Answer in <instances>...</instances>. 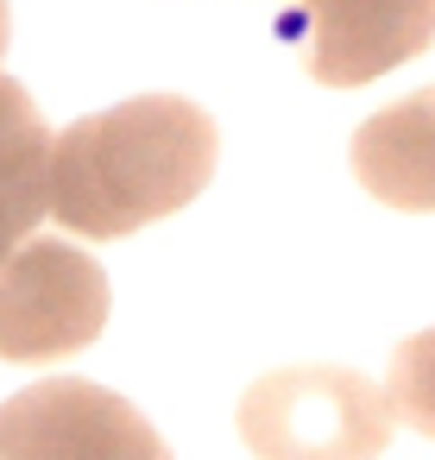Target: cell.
<instances>
[{"instance_id": "cell-1", "label": "cell", "mask_w": 435, "mask_h": 460, "mask_svg": "<svg viewBox=\"0 0 435 460\" xmlns=\"http://www.w3.org/2000/svg\"><path fill=\"white\" fill-rule=\"evenodd\" d=\"M221 158V127L183 95H133L120 108L83 114L51 139L45 215L83 240L139 234L190 208Z\"/></svg>"}, {"instance_id": "cell-2", "label": "cell", "mask_w": 435, "mask_h": 460, "mask_svg": "<svg viewBox=\"0 0 435 460\" xmlns=\"http://www.w3.org/2000/svg\"><path fill=\"white\" fill-rule=\"evenodd\" d=\"M240 441L253 460H378L391 403L353 366H284L246 385Z\"/></svg>"}, {"instance_id": "cell-3", "label": "cell", "mask_w": 435, "mask_h": 460, "mask_svg": "<svg viewBox=\"0 0 435 460\" xmlns=\"http://www.w3.org/2000/svg\"><path fill=\"white\" fill-rule=\"evenodd\" d=\"M108 328V271L70 246L32 234L0 265V359L45 366L83 353Z\"/></svg>"}, {"instance_id": "cell-4", "label": "cell", "mask_w": 435, "mask_h": 460, "mask_svg": "<svg viewBox=\"0 0 435 460\" xmlns=\"http://www.w3.org/2000/svg\"><path fill=\"white\" fill-rule=\"evenodd\" d=\"M0 460H171V447L120 391L39 378L0 403Z\"/></svg>"}, {"instance_id": "cell-5", "label": "cell", "mask_w": 435, "mask_h": 460, "mask_svg": "<svg viewBox=\"0 0 435 460\" xmlns=\"http://www.w3.org/2000/svg\"><path fill=\"white\" fill-rule=\"evenodd\" d=\"M303 70L328 89H360L435 39V0H290Z\"/></svg>"}, {"instance_id": "cell-6", "label": "cell", "mask_w": 435, "mask_h": 460, "mask_svg": "<svg viewBox=\"0 0 435 460\" xmlns=\"http://www.w3.org/2000/svg\"><path fill=\"white\" fill-rule=\"evenodd\" d=\"M353 177L366 196L404 215H435V89L378 108L353 133Z\"/></svg>"}, {"instance_id": "cell-7", "label": "cell", "mask_w": 435, "mask_h": 460, "mask_svg": "<svg viewBox=\"0 0 435 460\" xmlns=\"http://www.w3.org/2000/svg\"><path fill=\"white\" fill-rule=\"evenodd\" d=\"M45 164H51V127L26 95V83L0 70V190H45Z\"/></svg>"}, {"instance_id": "cell-8", "label": "cell", "mask_w": 435, "mask_h": 460, "mask_svg": "<svg viewBox=\"0 0 435 460\" xmlns=\"http://www.w3.org/2000/svg\"><path fill=\"white\" fill-rule=\"evenodd\" d=\"M385 403H391V422H410L416 435H435V328L397 341Z\"/></svg>"}, {"instance_id": "cell-9", "label": "cell", "mask_w": 435, "mask_h": 460, "mask_svg": "<svg viewBox=\"0 0 435 460\" xmlns=\"http://www.w3.org/2000/svg\"><path fill=\"white\" fill-rule=\"evenodd\" d=\"M45 221V190H0V265H7Z\"/></svg>"}, {"instance_id": "cell-10", "label": "cell", "mask_w": 435, "mask_h": 460, "mask_svg": "<svg viewBox=\"0 0 435 460\" xmlns=\"http://www.w3.org/2000/svg\"><path fill=\"white\" fill-rule=\"evenodd\" d=\"M7 39H13V13H7V0H0V51H7Z\"/></svg>"}]
</instances>
